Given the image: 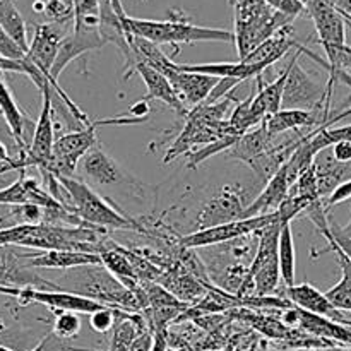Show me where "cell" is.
Segmentation results:
<instances>
[{
	"mask_svg": "<svg viewBox=\"0 0 351 351\" xmlns=\"http://www.w3.org/2000/svg\"><path fill=\"white\" fill-rule=\"evenodd\" d=\"M348 199H351V178L350 180H345L343 184H339L338 187L332 191V194L326 199L324 201L326 211L329 213V209H332L335 206L341 204V202L348 201Z\"/></svg>",
	"mask_w": 351,
	"mask_h": 351,
	"instance_id": "e575fe53",
	"label": "cell"
},
{
	"mask_svg": "<svg viewBox=\"0 0 351 351\" xmlns=\"http://www.w3.org/2000/svg\"><path fill=\"white\" fill-rule=\"evenodd\" d=\"M278 257H280L281 280L285 281L287 288L295 287V242L291 233V223H281L280 245H278Z\"/></svg>",
	"mask_w": 351,
	"mask_h": 351,
	"instance_id": "83f0119b",
	"label": "cell"
},
{
	"mask_svg": "<svg viewBox=\"0 0 351 351\" xmlns=\"http://www.w3.org/2000/svg\"><path fill=\"white\" fill-rule=\"evenodd\" d=\"M137 321L139 317H136L134 314H123L122 311L119 312V317L112 329V341H110L108 351H130L136 339L143 335L139 331L141 324Z\"/></svg>",
	"mask_w": 351,
	"mask_h": 351,
	"instance_id": "4316f807",
	"label": "cell"
},
{
	"mask_svg": "<svg viewBox=\"0 0 351 351\" xmlns=\"http://www.w3.org/2000/svg\"><path fill=\"white\" fill-rule=\"evenodd\" d=\"M151 112V106L147 103V99H141V101H136L132 106H129V112H127V117L130 119H136V120H143L146 122L147 115Z\"/></svg>",
	"mask_w": 351,
	"mask_h": 351,
	"instance_id": "8d00e7d4",
	"label": "cell"
},
{
	"mask_svg": "<svg viewBox=\"0 0 351 351\" xmlns=\"http://www.w3.org/2000/svg\"><path fill=\"white\" fill-rule=\"evenodd\" d=\"M0 2H2V0H0Z\"/></svg>",
	"mask_w": 351,
	"mask_h": 351,
	"instance_id": "bcb514c9",
	"label": "cell"
},
{
	"mask_svg": "<svg viewBox=\"0 0 351 351\" xmlns=\"http://www.w3.org/2000/svg\"><path fill=\"white\" fill-rule=\"evenodd\" d=\"M267 5L273 7L278 12H283L290 17L300 16L302 12H305V3L300 0H264Z\"/></svg>",
	"mask_w": 351,
	"mask_h": 351,
	"instance_id": "d6a6232c",
	"label": "cell"
},
{
	"mask_svg": "<svg viewBox=\"0 0 351 351\" xmlns=\"http://www.w3.org/2000/svg\"><path fill=\"white\" fill-rule=\"evenodd\" d=\"M19 178L9 187L0 189V206H24L31 204L29 201V184H27L26 171H19Z\"/></svg>",
	"mask_w": 351,
	"mask_h": 351,
	"instance_id": "f1b7e54d",
	"label": "cell"
},
{
	"mask_svg": "<svg viewBox=\"0 0 351 351\" xmlns=\"http://www.w3.org/2000/svg\"><path fill=\"white\" fill-rule=\"evenodd\" d=\"M249 208L245 204V191L240 185H223L204 206L195 218V232L211 228L223 223L243 219V213Z\"/></svg>",
	"mask_w": 351,
	"mask_h": 351,
	"instance_id": "30bf717a",
	"label": "cell"
},
{
	"mask_svg": "<svg viewBox=\"0 0 351 351\" xmlns=\"http://www.w3.org/2000/svg\"><path fill=\"white\" fill-rule=\"evenodd\" d=\"M317 112L319 110H280L278 113L271 115L264 122V125H266L271 137L280 136V134L288 132V130L304 129V127L317 129V127H321L317 125Z\"/></svg>",
	"mask_w": 351,
	"mask_h": 351,
	"instance_id": "d4e9b609",
	"label": "cell"
},
{
	"mask_svg": "<svg viewBox=\"0 0 351 351\" xmlns=\"http://www.w3.org/2000/svg\"><path fill=\"white\" fill-rule=\"evenodd\" d=\"M281 221L271 223L266 228L257 232V252L249 267L245 281L239 293L247 298L269 297L278 290L281 271L278 245H280Z\"/></svg>",
	"mask_w": 351,
	"mask_h": 351,
	"instance_id": "277c9868",
	"label": "cell"
},
{
	"mask_svg": "<svg viewBox=\"0 0 351 351\" xmlns=\"http://www.w3.org/2000/svg\"><path fill=\"white\" fill-rule=\"evenodd\" d=\"M0 351H16V350L9 348V346H5V345H0Z\"/></svg>",
	"mask_w": 351,
	"mask_h": 351,
	"instance_id": "ee69618b",
	"label": "cell"
},
{
	"mask_svg": "<svg viewBox=\"0 0 351 351\" xmlns=\"http://www.w3.org/2000/svg\"><path fill=\"white\" fill-rule=\"evenodd\" d=\"M336 9L341 12V16L345 17L346 23L351 24V0H338V2H336Z\"/></svg>",
	"mask_w": 351,
	"mask_h": 351,
	"instance_id": "f35d334b",
	"label": "cell"
},
{
	"mask_svg": "<svg viewBox=\"0 0 351 351\" xmlns=\"http://www.w3.org/2000/svg\"><path fill=\"white\" fill-rule=\"evenodd\" d=\"M21 247H0V287L36 288V290H60L57 283L41 278L24 263Z\"/></svg>",
	"mask_w": 351,
	"mask_h": 351,
	"instance_id": "7c38bea8",
	"label": "cell"
},
{
	"mask_svg": "<svg viewBox=\"0 0 351 351\" xmlns=\"http://www.w3.org/2000/svg\"><path fill=\"white\" fill-rule=\"evenodd\" d=\"M82 170L99 185H119V184H137L134 177H129L110 154L105 153L101 144H96L84 158H82Z\"/></svg>",
	"mask_w": 351,
	"mask_h": 351,
	"instance_id": "5bb4252c",
	"label": "cell"
},
{
	"mask_svg": "<svg viewBox=\"0 0 351 351\" xmlns=\"http://www.w3.org/2000/svg\"><path fill=\"white\" fill-rule=\"evenodd\" d=\"M134 72H137V74L143 77L144 84H146V99H158V101H163L165 105H168L171 110H175L177 115L180 117L189 115L191 110L184 105V101L180 99L178 93L175 91L173 84L168 81L167 75H163L160 71L151 67V65L143 64V62L134 67Z\"/></svg>",
	"mask_w": 351,
	"mask_h": 351,
	"instance_id": "2e32d148",
	"label": "cell"
},
{
	"mask_svg": "<svg viewBox=\"0 0 351 351\" xmlns=\"http://www.w3.org/2000/svg\"><path fill=\"white\" fill-rule=\"evenodd\" d=\"M339 69L345 72H351V47L346 45V48L341 53V60H339Z\"/></svg>",
	"mask_w": 351,
	"mask_h": 351,
	"instance_id": "60d3db41",
	"label": "cell"
},
{
	"mask_svg": "<svg viewBox=\"0 0 351 351\" xmlns=\"http://www.w3.org/2000/svg\"><path fill=\"white\" fill-rule=\"evenodd\" d=\"M0 26L19 45L21 50L27 53L31 41L27 38L26 21L14 3V0H2L0 2Z\"/></svg>",
	"mask_w": 351,
	"mask_h": 351,
	"instance_id": "484cf974",
	"label": "cell"
},
{
	"mask_svg": "<svg viewBox=\"0 0 351 351\" xmlns=\"http://www.w3.org/2000/svg\"><path fill=\"white\" fill-rule=\"evenodd\" d=\"M271 147H273V137L269 136V132H267L266 125H264L263 122L259 127L243 134V136L233 144L228 156L233 158V160L243 161V163H247L250 167L257 158L263 156V154L266 153V151H269Z\"/></svg>",
	"mask_w": 351,
	"mask_h": 351,
	"instance_id": "cb8c5ba5",
	"label": "cell"
},
{
	"mask_svg": "<svg viewBox=\"0 0 351 351\" xmlns=\"http://www.w3.org/2000/svg\"><path fill=\"white\" fill-rule=\"evenodd\" d=\"M82 322L75 312H55L53 332L62 339H74L81 332Z\"/></svg>",
	"mask_w": 351,
	"mask_h": 351,
	"instance_id": "f546056e",
	"label": "cell"
},
{
	"mask_svg": "<svg viewBox=\"0 0 351 351\" xmlns=\"http://www.w3.org/2000/svg\"><path fill=\"white\" fill-rule=\"evenodd\" d=\"M24 263L31 269H74V267L101 264L99 254L75 252V250H40L24 252Z\"/></svg>",
	"mask_w": 351,
	"mask_h": 351,
	"instance_id": "4fadbf2b",
	"label": "cell"
},
{
	"mask_svg": "<svg viewBox=\"0 0 351 351\" xmlns=\"http://www.w3.org/2000/svg\"><path fill=\"white\" fill-rule=\"evenodd\" d=\"M0 295L10 297L21 307L31 304H40L51 308L53 312H75V314H95L106 305L98 304L89 298L79 297L75 293H69L64 290H36V288H9L0 287Z\"/></svg>",
	"mask_w": 351,
	"mask_h": 351,
	"instance_id": "9c48e42d",
	"label": "cell"
},
{
	"mask_svg": "<svg viewBox=\"0 0 351 351\" xmlns=\"http://www.w3.org/2000/svg\"><path fill=\"white\" fill-rule=\"evenodd\" d=\"M125 24L134 36L144 38L156 45H177L197 43V41H223L230 43L235 41L233 31L219 29V27H206L189 23L187 17H170L165 21L156 19H139L130 17L125 12Z\"/></svg>",
	"mask_w": 351,
	"mask_h": 351,
	"instance_id": "3957f363",
	"label": "cell"
},
{
	"mask_svg": "<svg viewBox=\"0 0 351 351\" xmlns=\"http://www.w3.org/2000/svg\"><path fill=\"white\" fill-rule=\"evenodd\" d=\"M300 2H304V3H305V5H307V3H308V2H311V0H300Z\"/></svg>",
	"mask_w": 351,
	"mask_h": 351,
	"instance_id": "f6af8a7d",
	"label": "cell"
},
{
	"mask_svg": "<svg viewBox=\"0 0 351 351\" xmlns=\"http://www.w3.org/2000/svg\"><path fill=\"white\" fill-rule=\"evenodd\" d=\"M168 81L173 84L175 91L178 93L180 99L184 101L185 106H195L206 103V99L209 98V95L213 93V89L218 86L219 79L213 77V75H204V74H195V72H182L178 69H175L170 75H168Z\"/></svg>",
	"mask_w": 351,
	"mask_h": 351,
	"instance_id": "9a60e30c",
	"label": "cell"
},
{
	"mask_svg": "<svg viewBox=\"0 0 351 351\" xmlns=\"http://www.w3.org/2000/svg\"><path fill=\"white\" fill-rule=\"evenodd\" d=\"M0 113L5 119L7 125H9L10 132H12L14 141H16L17 151H26L27 149V141H26V129L31 123V120L24 115L23 110L14 99L12 93H10L9 86L2 79L0 74Z\"/></svg>",
	"mask_w": 351,
	"mask_h": 351,
	"instance_id": "603a6c76",
	"label": "cell"
},
{
	"mask_svg": "<svg viewBox=\"0 0 351 351\" xmlns=\"http://www.w3.org/2000/svg\"><path fill=\"white\" fill-rule=\"evenodd\" d=\"M72 351H98V350H91V348H75V346H72Z\"/></svg>",
	"mask_w": 351,
	"mask_h": 351,
	"instance_id": "7bdbcfd3",
	"label": "cell"
},
{
	"mask_svg": "<svg viewBox=\"0 0 351 351\" xmlns=\"http://www.w3.org/2000/svg\"><path fill=\"white\" fill-rule=\"evenodd\" d=\"M341 232L345 233L346 237H348V239L351 240V219H350V223L348 225H345V226H341Z\"/></svg>",
	"mask_w": 351,
	"mask_h": 351,
	"instance_id": "b9f144b4",
	"label": "cell"
},
{
	"mask_svg": "<svg viewBox=\"0 0 351 351\" xmlns=\"http://www.w3.org/2000/svg\"><path fill=\"white\" fill-rule=\"evenodd\" d=\"M319 233L324 235V239L329 242V249H326L324 252H335L338 257V264L341 267L343 278L339 280L338 285L331 288V290L326 291V297L329 298L332 305H335L338 311L341 312H351V261L345 254L341 252L338 245L335 243V240L329 235V225L319 228Z\"/></svg>",
	"mask_w": 351,
	"mask_h": 351,
	"instance_id": "7402d4cb",
	"label": "cell"
},
{
	"mask_svg": "<svg viewBox=\"0 0 351 351\" xmlns=\"http://www.w3.org/2000/svg\"><path fill=\"white\" fill-rule=\"evenodd\" d=\"M302 53H307L308 57L314 58L315 62H319V64L328 69V62L312 53L307 47L298 48L297 53L291 57L290 64H288V79L287 86H285L281 110H319L324 115L326 122H331L332 119H329V113L326 110V101H328L326 88L315 82L298 64V58H300Z\"/></svg>",
	"mask_w": 351,
	"mask_h": 351,
	"instance_id": "52a82bcc",
	"label": "cell"
},
{
	"mask_svg": "<svg viewBox=\"0 0 351 351\" xmlns=\"http://www.w3.org/2000/svg\"><path fill=\"white\" fill-rule=\"evenodd\" d=\"M14 158L9 154V144L0 139V167H7L12 163Z\"/></svg>",
	"mask_w": 351,
	"mask_h": 351,
	"instance_id": "ab89813d",
	"label": "cell"
},
{
	"mask_svg": "<svg viewBox=\"0 0 351 351\" xmlns=\"http://www.w3.org/2000/svg\"><path fill=\"white\" fill-rule=\"evenodd\" d=\"M0 139H2L3 143H10V144H14V146H16V141H14L12 132H10L9 125H7V122H5V119H3L2 113H0Z\"/></svg>",
	"mask_w": 351,
	"mask_h": 351,
	"instance_id": "74e56055",
	"label": "cell"
},
{
	"mask_svg": "<svg viewBox=\"0 0 351 351\" xmlns=\"http://www.w3.org/2000/svg\"><path fill=\"white\" fill-rule=\"evenodd\" d=\"M312 168H314L319 195L322 201L328 199L339 184L351 178V163H339L335 160L332 153L328 154L324 151L319 153Z\"/></svg>",
	"mask_w": 351,
	"mask_h": 351,
	"instance_id": "44dd1931",
	"label": "cell"
},
{
	"mask_svg": "<svg viewBox=\"0 0 351 351\" xmlns=\"http://www.w3.org/2000/svg\"><path fill=\"white\" fill-rule=\"evenodd\" d=\"M304 47L302 43H298L293 36V26H287L281 31H278L274 36H271L269 40H266L264 43H261L252 53L247 55L243 60L245 64H256L263 65L264 69L271 67L273 64H276L280 58H283L291 48H300Z\"/></svg>",
	"mask_w": 351,
	"mask_h": 351,
	"instance_id": "d6986e66",
	"label": "cell"
},
{
	"mask_svg": "<svg viewBox=\"0 0 351 351\" xmlns=\"http://www.w3.org/2000/svg\"><path fill=\"white\" fill-rule=\"evenodd\" d=\"M233 7H235L233 36H235L239 60H243L261 43L293 23V17L278 12L264 0H233Z\"/></svg>",
	"mask_w": 351,
	"mask_h": 351,
	"instance_id": "7a4b0ae2",
	"label": "cell"
},
{
	"mask_svg": "<svg viewBox=\"0 0 351 351\" xmlns=\"http://www.w3.org/2000/svg\"><path fill=\"white\" fill-rule=\"evenodd\" d=\"M134 123H144L143 120L130 119V117H115V119L95 120L89 127L81 130L62 134L57 137L53 146V160L47 171L57 175V177H74L79 161L98 144L96 130L103 125H134ZM45 173V171H41Z\"/></svg>",
	"mask_w": 351,
	"mask_h": 351,
	"instance_id": "8992f818",
	"label": "cell"
},
{
	"mask_svg": "<svg viewBox=\"0 0 351 351\" xmlns=\"http://www.w3.org/2000/svg\"><path fill=\"white\" fill-rule=\"evenodd\" d=\"M72 29H74V24H34V34L29 43L26 58L50 81V84L53 82L51 81V69H53L55 60H57L62 41Z\"/></svg>",
	"mask_w": 351,
	"mask_h": 351,
	"instance_id": "8fae6325",
	"label": "cell"
},
{
	"mask_svg": "<svg viewBox=\"0 0 351 351\" xmlns=\"http://www.w3.org/2000/svg\"><path fill=\"white\" fill-rule=\"evenodd\" d=\"M31 351H72V346L69 345L67 339H62L55 335L53 331L48 332L36 346Z\"/></svg>",
	"mask_w": 351,
	"mask_h": 351,
	"instance_id": "836d02e7",
	"label": "cell"
},
{
	"mask_svg": "<svg viewBox=\"0 0 351 351\" xmlns=\"http://www.w3.org/2000/svg\"><path fill=\"white\" fill-rule=\"evenodd\" d=\"M287 295L288 298H290L291 304H293L295 307L302 308V311L332 319V321L336 322L345 321V315L341 314V311H338V308L329 302L326 293L319 291L317 288L312 287V285H295V287L287 288Z\"/></svg>",
	"mask_w": 351,
	"mask_h": 351,
	"instance_id": "ac0fdd59",
	"label": "cell"
},
{
	"mask_svg": "<svg viewBox=\"0 0 351 351\" xmlns=\"http://www.w3.org/2000/svg\"><path fill=\"white\" fill-rule=\"evenodd\" d=\"M182 72H195V74L213 75L218 79H237L243 82L249 79L259 77L266 69L263 65L245 64V62H219V64H177Z\"/></svg>",
	"mask_w": 351,
	"mask_h": 351,
	"instance_id": "ffe728a7",
	"label": "cell"
},
{
	"mask_svg": "<svg viewBox=\"0 0 351 351\" xmlns=\"http://www.w3.org/2000/svg\"><path fill=\"white\" fill-rule=\"evenodd\" d=\"M0 57L9 58V60H23V58H26V51L21 50L19 45L3 31L2 26H0Z\"/></svg>",
	"mask_w": 351,
	"mask_h": 351,
	"instance_id": "1f68e13d",
	"label": "cell"
},
{
	"mask_svg": "<svg viewBox=\"0 0 351 351\" xmlns=\"http://www.w3.org/2000/svg\"><path fill=\"white\" fill-rule=\"evenodd\" d=\"M329 235H331V239L335 240L336 245L341 249V252L351 261V240L341 232V226H339L338 223L329 221Z\"/></svg>",
	"mask_w": 351,
	"mask_h": 351,
	"instance_id": "d590c367",
	"label": "cell"
},
{
	"mask_svg": "<svg viewBox=\"0 0 351 351\" xmlns=\"http://www.w3.org/2000/svg\"><path fill=\"white\" fill-rule=\"evenodd\" d=\"M291 191V184L288 180V175L285 168L281 167L278 173L271 178L266 184L264 191L257 195L249 204V208L243 213V218H254V216L269 215V213H276L280 206L287 201L288 194Z\"/></svg>",
	"mask_w": 351,
	"mask_h": 351,
	"instance_id": "e0dca14e",
	"label": "cell"
},
{
	"mask_svg": "<svg viewBox=\"0 0 351 351\" xmlns=\"http://www.w3.org/2000/svg\"><path fill=\"white\" fill-rule=\"evenodd\" d=\"M58 281V288L79 297L89 298L106 307L119 308V311L136 312L147 307L146 295L139 285V290L132 291L117 280L103 264H89V266L69 269Z\"/></svg>",
	"mask_w": 351,
	"mask_h": 351,
	"instance_id": "6da1fadb",
	"label": "cell"
},
{
	"mask_svg": "<svg viewBox=\"0 0 351 351\" xmlns=\"http://www.w3.org/2000/svg\"><path fill=\"white\" fill-rule=\"evenodd\" d=\"M119 308L113 307H105L101 311L95 312V314L89 315V326L95 332L99 335H105V332L112 331L113 326H115L117 317H119Z\"/></svg>",
	"mask_w": 351,
	"mask_h": 351,
	"instance_id": "4dcf8cb0",
	"label": "cell"
},
{
	"mask_svg": "<svg viewBox=\"0 0 351 351\" xmlns=\"http://www.w3.org/2000/svg\"><path fill=\"white\" fill-rule=\"evenodd\" d=\"M69 199V208L88 225L101 230H139L137 223L117 211L106 199L96 194L88 184L74 177H57Z\"/></svg>",
	"mask_w": 351,
	"mask_h": 351,
	"instance_id": "5b68a950",
	"label": "cell"
},
{
	"mask_svg": "<svg viewBox=\"0 0 351 351\" xmlns=\"http://www.w3.org/2000/svg\"><path fill=\"white\" fill-rule=\"evenodd\" d=\"M280 216L278 213H269V215L254 216V218H243L237 219V221L223 223V225L211 226L206 230H197L194 233L182 237L180 245L184 249H202V247H213V245H223L226 242H233V240L243 239V237L256 235L259 230L266 228L271 223L278 221Z\"/></svg>",
	"mask_w": 351,
	"mask_h": 351,
	"instance_id": "ba28073f",
	"label": "cell"
}]
</instances>
